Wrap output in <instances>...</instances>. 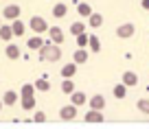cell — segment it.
<instances>
[{"label": "cell", "mask_w": 149, "mask_h": 129, "mask_svg": "<svg viewBox=\"0 0 149 129\" xmlns=\"http://www.w3.org/2000/svg\"><path fill=\"white\" fill-rule=\"evenodd\" d=\"M61 92L64 94H72L74 92V83L70 81V79H64V81H61Z\"/></svg>", "instance_id": "cell-26"}, {"label": "cell", "mask_w": 149, "mask_h": 129, "mask_svg": "<svg viewBox=\"0 0 149 129\" xmlns=\"http://www.w3.org/2000/svg\"><path fill=\"white\" fill-rule=\"evenodd\" d=\"M20 11H22V7L9 5V7L2 9V18H5V20H15V18H20Z\"/></svg>", "instance_id": "cell-5"}, {"label": "cell", "mask_w": 149, "mask_h": 129, "mask_svg": "<svg viewBox=\"0 0 149 129\" xmlns=\"http://www.w3.org/2000/svg\"><path fill=\"white\" fill-rule=\"evenodd\" d=\"M88 103H90L92 110H103V107H105V96H103V94H94V96L88 98Z\"/></svg>", "instance_id": "cell-8"}, {"label": "cell", "mask_w": 149, "mask_h": 129, "mask_svg": "<svg viewBox=\"0 0 149 129\" xmlns=\"http://www.w3.org/2000/svg\"><path fill=\"white\" fill-rule=\"evenodd\" d=\"M29 26H31L35 33H44V31H48V24H46V20H44L42 15H33V18L29 20Z\"/></svg>", "instance_id": "cell-3"}, {"label": "cell", "mask_w": 149, "mask_h": 129, "mask_svg": "<svg viewBox=\"0 0 149 129\" xmlns=\"http://www.w3.org/2000/svg\"><path fill=\"white\" fill-rule=\"evenodd\" d=\"M88 42H90L88 33H79V35H77V48H86V46H88Z\"/></svg>", "instance_id": "cell-24"}, {"label": "cell", "mask_w": 149, "mask_h": 129, "mask_svg": "<svg viewBox=\"0 0 149 129\" xmlns=\"http://www.w3.org/2000/svg\"><path fill=\"white\" fill-rule=\"evenodd\" d=\"M44 44H46V42H44L42 37H40V35H33L31 40L26 42V46H29V51H40V48H42Z\"/></svg>", "instance_id": "cell-9"}, {"label": "cell", "mask_w": 149, "mask_h": 129, "mask_svg": "<svg viewBox=\"0 0 149 129\" xmlns=\"http://www.w3.org/2000/svg\"><path fill=\"white\" fill-rule=\"evenodd\" d=\"M33 92H35V85H31V83H24L22 90H20V96H33Z\"/></svg>", "instance_id": "cell-27"}, {"label": "cell", "mask_w": 149, "mask_h": 129, "mask_svg": "<svg viewBox=\"0 0 149 129\" xmlns=\"http://www.w3.org/2000/svg\"><path fill=\"white\" fill-rule=\"evenodd\" d=\"M88 24H90L92 28H99V26L103 24V15H101V13H97V11H92V15L88 18Z\"/></svg>", "instance_id": "cell-20"}, {"label": "cell", "mask_w": 149, "mask_h": 129, "mask_svg": "<svg viewBox=\"0 0 149 129\" xmlns=\"http://www.w3.org/2000/svg\"><path fill=\"white\" fill-rule=\"evenodd\" d=\"M33 120H35V123H44V120H46V114H44V112H35Z\"/></svg>", "instance_id": "cell-30"}, {"label": "cell", "mask_w": 149, "mask_h": 129, "mask_svg": "<svg viewBox=\"0 0 149 129\" xmlns=\"http://www.w3.org/2000/svg\"><path fill=\"white\" fill-rule=\"evenodd\" d=\"M2 105H5V103H2V98H0V110H2Z\"/></svg>", "instance_id": "cell-32"}, {"label": "cell", "mask_w": 149, "mask_h": 129, "mask_svg": "<svg viewBox=\"0 0 149 129\" xmlns=\"http://www.w3.org/2000/svg\"><path fill=\"white\" fill-rule=\"evenodd\" d=\"M74 72H77V64H66L64 68H61V77L64 79H70V77H74Z\"/></svg>", "instance_id": "cell-19"}, {"label": "cell", "mask_w": 149, "mask_h": 129, "mask_svg": "<svg viewBox=\"0 0 149 129\" xmlns=\"http://www.w3.org/2000/svg\"><path fill=\"white\" fill-rule=\"evenodd\" d=\"M66 13H68V7H66L64 2H57V5L53 7V15H55V18H64Z\"/></svg>", "instance_id": "cell-22"}, {"label": "cell", "mask_w": 149, "mask_h": 129, "mask_svg": "<svg viewBox=\"0 0 149 129\" xmlns=\"http://www.w3.org/2000/svg\"><path fill=\"white\" fill-rule=\"evenodd\" d=\"M18 96H20L18 92H13V90H7V92L2 94V103H5V105H15V103H18Z\"/></svg>", "instance_id": "cell-12"}, {"label": "cell", "mask_w": 149, "mask_h": 129, "mask_svg": "<svg viewBox=\"0 0 149 129\" xmlns=\"http://www.w3.org/2000/svg\"><path fill=\"white\" fill-rule=\"evenodd\" d=\"M33 85H35V90H40V92H48V90H51V83H48L46 74H44V77H40Z\"/></svg>", "instance_id": "cell-16"}, {"label": "cell", "mask_w": 149, "mask_h": 129, "mask_svg": "<svg viewBox=\"0 0 149 129\" xmlns=\"http://www.w3.org/2000/svg\"><path fill=\"white\" fill-rule=\"evenodd\" d=\"M22 110L24 112L35 110V96H22Z\"/></svg>", "instance_id": "cell-23"}, {"label": "cell", "mask_w": 149, "mask_h": 129, "mask_svg": "<svg viewBox=\"0 0 149 129\" xmlns=\"http://www.w3.org/2000/svg\"><path fill=\"white\" fill-rule=\"evenodd\" d=\"M136 107H138V112H143V114H149V98H140Z\"/></svg>", "instance_id": "cell-29"}, {"label": "cell", "mask_w": 149, "mask_h": 129, "mask_svg": "<svg viewBox=\"0 0 149 129\" xmlns=\"http://www.w3.org/2000/svg\"><path fill=\"white\" fill-rule=\"evenodd\" d=\"M48 40H51L53 44H61V42H64V31H61L59 26H48Z\"/></svg>", "instance_id": "cell-6"}, {"label": "cell", "mask_w": 149, "mask_h": 129, "mask_svg": "<svg viewBox=\"0 0 149 129\" xmlns=\"http://www.w3.org/2000/svg\"><path fill=\"white\" fill-rule=\"evenodd\" d=\"M123 83H125L127 88H130V85H136V83H138V74L132 72V70H125V72H123Z\"/></svg>", "instance_id": "cell-11"}, {"label": "cell", "mask_w": 149, "mask_h": 129, "mask_svg": "<svg viewBox=\"0 0 149 129\" xmlns=\"http://www.w3.org/2000/svg\"><path fill=\"white\" fill-rule=\"evenodd\" d=\"M40 59H42V61H59V59H61V48H59V44L46 42V44L40 48Z\"/></svg>", "instance_id": "cell-1"}, {"label": "cell", "mask_w": 149, "mask_h": 129, "mask_svg": "<svg viewBox=\"0 0 149 129\" xmlns=\"http://www.w3.org/2000/svg\"><path fill=\"white\" fill-rule=\"evenodd\" d=\"M136 33V24L132 22H125V24H118L116 26V35L121 37V40H127V37H132Z\"/></svg>", "instance_id": "cell-2"}, {"label": "cell", "mask_w": 149, "mask_h": 129, "mask_svg": "<svg viewBox=\"0 0 149 129\" xmlns=\"http://www.w3.org/2000/svg\"><path fill=\"white\" fill-rule=\"evenodd\" d=\"M59 118H61V120H74V118H77V105H74V103L64 105V107L59 110Z\"/></svg>", "instance_id": "cell-4"}, {"label": "cell", "mask_w": 149, "mask_h": 129, "mask_svg": "<svg viewBox=\"0 0 149 129\" xmlns=\"http://www.w3.org/2000/svg\"><path fill=\"white\" fill-rule=\"evenodd\" d=\"M86 101H88V96H86L84 92H77V90H74V92L70 94V103H74L77 107H79V105H84Z\"/></svg>", "instance_id": "cell-18"}, {"label": "cell", "mask_w": 149, "mask_h": 129, "mask_svg": "<svg viewBox=\"0 0 149 129\" xmlns=\"http://www.w3.org/2000/svg\"><path fill=\"white\" fill-rule=\"evenodd\" d=\"M11 37H13V28H11V24H0V40L9 42Z\"/></svg>", "instance_id": "cell-17"}, {"label": "cell", "mask_w": 149, "mask_h": 129, "mask_svg": "<svg viewBox=\"0 0 149 129\" xmlns=\"http://www.w3.org/2000/svg\"><path fill=\"white\" fill-rule=\"evenodd\" d=\"M0 24H2V18H0Z\"/></svg>", "instance_id": "cell-33"}, {"label": "cell", "mask_w": 149, "mask_h": 129, "mask_svg": "<svg viewBox=\"0 0 149 129\" xmlns=\"http://www.w3.org/2000/svg\"><path fill=\"white\" fill-rule=\"evenodd\" d=\"M70 33H72L74 37L79 35V33H86V24H84V22H74V24H70Z\"/></svg>", "instance_id": "cell-25"}, {"label": "cell", "mask_w": 149, "mask_h": 129, "mask_svg": "<svg viewBox=\"0 0 149 129\" xmlns=\"http://www.w3.org/2000/svg\"><path fill=\"white\" fill-rule=\"evenodd\" d=\"M112 94H114V98H125L127 96V85L125 83H116V85H114V90H112Z\"/></svg>", "instance_id": "cell-14"}, {"label": "cell", "mask_w": 149, "mask_h": 129, "mask_svg": "<svg viewBox=\"0 0 149 129\" xmlns=\"http://www.w3.org/2000/svg\"><path fill=\"white\" fill-rule=\"evenodd\" d=\"M5 55L9 57V59H20V48H18V44H7Z\"/></svg>", "instance_id": "cell-15"}, {"label": "cell", "mask_w": 149, "mask_h": 129, "mask_svg": "<svg viewBox=\"0 0 149 129\" xmlns=\"http://www.w3.org/2000/svg\"><path fill=\"white\" fill-rule=\"evenodd\" d=\"M84 120L86 123H103V114H101V110H92L84 116Z\"/></svg>", "instance_id": "cell-10"}, {"label": "cell", "mask_w": 149, "mask_h": 129, "mask_svg": "<svg viewBox=\"0 0 149 129\" xmlns=\"http://www.w3.org/2000/svg\"><path fill=\"white\" fill-rule=\"evenodd\" d=\"M88 46L92 48V51H101V40H99L97 35H90V42H88Z\"/></svg>", "instance_id": "cell-28"}, {"label": "cell", "mask_w": 149, "mask_h": 129, "mask_svg": "<svg viewBox=\"0 0 149 129\" xmlns=\"http://www.w3.org/2000/svg\"><path fill=\"white\" fill-rule=\"evenodd\" d=\"M143 9H147V11H149V0H143Z\"/></svg>", "instance_id": "cell-31"}, {"label": "cell", "mask_w": 149, "mask_h": 129, "mask_svg": "<svg viewBox=\"0 0 149 129\" xmlns=\"http://www.w3.org/2000/svg\"><path fill=\"white\" fill-rule=\"evenodd\" d=\"M72 59H74V64H77V66L86 64V61H88V51H86V48H77L74 55H72Z\"/></svg>", "instance_id": "cell-13"}, {"label": "cell", "mask_w": 149, "mask_h": 129, "mask_svg": "<svg viewBox=\"0 0 149 129\" xmlns=\"http://www.w3.org/2000/svg\"><path fill=\"white\" fill-rule=\"evenodd\" d=\"M77 13H79L81 18H90V15H92V7H90L88 2H81V5L77 7Z\"/></svg>", "instance_id": "cell-21"}, {"label": "cell", "mask_w": 149, "mask_h": 129, "mask_svg": "<svg viewBox=\"0 0 149 129\" xmlns=\"http://www.w3.org/2000/svg\"><path fill=\"white\" fill-rule=\"evenodd\" d=\"M11 28H13V37H22L24 31H26V24L20 18H15V20H11Z\"/></svg>", "instance_id": "cell-7"}]
</instances>
